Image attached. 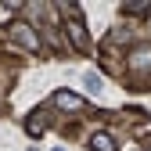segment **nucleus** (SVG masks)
Masks as SVG:
<instances>
[{
  "instance_id": "39448f33",
  "label": "nucleus",
  "mask_w": 151,
  "mask_h": 151,
  "mask_svg": "<svg viewBox=\"0 0 151 151\" xmlns=\"http://www.w3.org/2000/svg\"><path fill=\"white\" fill-rule=\"evenodd\" d=\"M43 126H47V111H43V108H36L32 115L25 119V129H29V137H40V133H43Z\"/></svg>"
},
{
  "instance_id": "423d86ee",
  "label": "nucleus",
  "mask_w": 151,
  "mask_h": 151,
  "mask_svg": "<svg viewBox=\"0 0 151 151\" xmlns=\"http://www.w3.org/2000/svg\"><path fill=\"white\" fill-rule=\"evenodd\" d=\"M90 147L93 151H115V140H111L108 133H93L90 137Z\"/></svg>"
},
{
  "instance_id": "f257e3e1",
  "label": "nucleus",
  "mask_w": 151,
  "mask_h": 151,
  "mask_svg": "<svg viewBox=\"0 0 151 151\" xmlns=\"http://www.w3.org/2000/svg\"><path fill=\"white\" fill-rule=\"evenodd\" d=\"M65 11L72 14L68 22H65V32H68V40H72L76 47H79V50H90V36H86V25L79 22V7H68V4H65Z\"/></svg>"
},
{
  "instance_id": "0eeeda50",
  "label": "nucleus",
  "mask_w": 151,
  "mask_h": 151,
  "mask_svg": "<svg viewBox=\"0 0 151 151\" xmlns=\"http://www.w3.org/2000/svg\"><path fill=\"white\" fill-rule=\"evenodd\" d=\"M122 11L126 14H144V11H151V4L147 0H137V4H122Z\"/></svg>"
},
{
  "instance_id": "f03ea898",
  "label": "nucleus",
  "mask_w": 151,
  "mask_h": 151,
  "mask_svg": "<svg viewBox=\"0 0 151 151\" xmlns=\"http://www.w3.org/2000/svg\"><path fill=\"white\" fill-rule=\"evenodd\" d=\"M11 40L22 43L25 50H36V47H40V36H36L32 25H25V22H14V25H11Z\"/></svg>"
},
{
  "instance_id": "7ed1b4c3",
  "label": "nucleus",
  "mask_w": 151,
  "mask_h": 151,
  "mask_svg": "<svg viewBox=\"0 0 151 151\" xmlns=\"http://www.w3.org/2000/svg\"><path fill=\"white\" fill-rule=\"evenodd\" d=\"M54 104H58L61 111H79L83 108V97L72 93V90H54Z\"/></svg>"
},
{
  "instance_id": "1a4fd4ad",
  "label": "nucleus",
  "mask_w": 151,
  "mask_h": 151,
  "mask_svg": "<svg viewBox=\"0 0 151 151\" xmlns=\"http://www.w3.org/2000/svg\"><path fill=\"white\" fill-rule=\"evenodd\" d=\"M54 151H65V147H54Z\"/></svg>"
},
{
  "instance_id": "6e6552de",
  "label": "nucleus",
  "mask_w": 151,
  "mask_h": 151,
  "mask_svg": "<svg viewBox=\"0 0 151 151\" xmlns=\"http://www.w3.org/2000/svg\"><path fill=\"white\" fill-rule=\"evenodd\" d=\"M83 83H86V90H90V93H101V76L86 72V79H83Z\"/></svg>"
},
{
  "instance_id": "20e7f679",
  "label": "nucleus",
  "mask_w": 151,
  "mask_h": 151,
  "mask_svg": "<svg viewBox=\"0 0 151 151\" xmlns=\"http://www.w3.org/2000/svg\"><path fill=\"white\" fill-rule=\"evenodd\" d=\"M129 68L133 72H151V47H137L129 54Z\"/></svg>"
}]
</instances>
